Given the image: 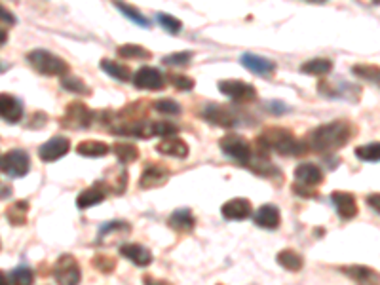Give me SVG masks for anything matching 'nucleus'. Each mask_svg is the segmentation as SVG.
<instances>
[{
	"instance_id": "obj_1",
	"label": "nucleus",
	"mask_w": 380,
	"mask_h": 285,
	"mask_svg": "<svg viewBox=\"0 0 380 285\" xmlns=\"http://www.w3.org/2000/svg\"><path fill=\"white\" fill-rule=\"evenodd\" d=\"M354 128L346 120H335L329 124L318 125L314 132L308 135L306 148L316 151V153H335L342 146L348 145V141L352 139Z\"/></svg>"
},
{
	"instance_id": "obj_2",
	"label": "nucleus",
	"mask_w": 380,
	"mask_h": 285,
	"mask_svg": "<svg viewBox=\"0 0 380 285\" xmlns=\"http://www.w3.org/2000/svg\"><path fill=\"white\" fill-rule=\"evenodd\" d=\"M259 145L263 148H270V151H276L285 156H303L308 148L306 143L297 141L293 137V133L287 130H280V128H272L259 137Z\"/></svg>"
},
{
	"instance_id": "obj_3",
	"label": "nucleus",
	"mask_w": 380,
	"mask_h": 285,
	"mask_svg": "<svg viewBox=\"0 0 380 285\" xmlns=\"http://www.w3.org/2000/svg\"><path fill=\"white\" fill-rule=\"evenodd\" d=\"M27 61L31 63V67L35 70H38L40 75H46V77H65L69 72V65L65 63V59H61L56 54H52L48 49L36 48L33 52L27 54Z\"/></svg>"
},
{
	"instance_id": "obj_4",
	"label": "nucleus",
	"mask_w": 380,
	"mask_h": 285,
	"mask_svg": "<svg viewBox=\"0 0 380 285\" xmlns=\"http://www.w3.org/2000/svg\"><path fill=\"white\" fill-rule=\"evenodd\" d=\"M318 91L324 98L329 99H344L350 103H358L361 99V86L346 80H319Z\"/></svg>"
},
{
	"instance_id": "obj_5",
	"label": "nucleus",
	"mask_w": 380,
	"mask_h": 285,
	"mask_svg": "<svg viewBox=\"0 0 380 285\" xmlns=\"http://www.w3.org/2000/svg\"><path fill=\"white\" fill-rule=\"evenodd\" d=\"M295 181H297V185L293 187V190L304 198H310V196L316 194L314 188L319 187L324 181V171L314 164H301L295 169Z\"/></svg>"
},
{
	"instance_id": "obj_6",
	"label": "nucleus",
	"mask_w": 380,
	"mask_h": 285,
	"mask_svg": "<svg viewBox=\"0 0 380 285\" xmlns=\"http://www.w3.org/2000/svg\"><path fill=\"white\" fill-rule=\"evenodd\" d=\"M93 118H96V114H93L90 107L75 101V103L67 105L65 114H63L59 122H61L63 128H69V130H88Z\"/></svg>"
},
{
	"instance_id": "obj_7",
	"label": "nucleus",
	"mask_w": 380,
	"mask_h": 285,
	"mask_svg": "<svg viewBox=\"0 0 380 285\" xmlns=\"http://www.w3.org/2000/svg\"><path fill=\"white\" fill-rule=\"evenodd\" d=\"M31 169V160H29V154L21 148H14L6 153L0 158V171L12 179H20L25 177Z\"/></svg>"
},
{
	"instance_id": "obj_8",
	"label": "nucleus",
	"mask_w": 380,
	"mask_h": 285,
	"mask_svg": "<svg viewBox=\"0 0 380 285\" xmlns=\"http://www.w3.org/2000/svg\"><path fill=\"white\" fill-rule=\"evenodd\" d=\"M219 146H221V151L227 154L228 158L240 162V164H249L251 158H253L251 145L243 139L242 135H227V137H222Z\"/></svg>"
},
{
	"instance_id": "obj_9",
	"label": "nucleus",
	"mask_w": 380,
	"mask_h": 285,
	"mask_svg": "<svg viewBox=\"0 0 380 285\" xmlns=\"http://www.w3.org/2000/svg\"><path fill=\"white\" fill-rule=\"evenodd\" d=\"M54 278L57 285H78L80 284V266L73 255H61L54 266Z\"/></svg>"
},
{
	"instance_id": "obj_10",
	"label": "nucleus",
	"mask_w": 380,
	"mask_h": 285,
	"mask_svg": "<svg viewBox=\"0 0 380 285\" xmlns=\"http://www.w3.org/2000/svg\"><path fill=\"white\" fill-rule=\"evenodd\" d=\"M217 88L227 98L234 99L236 103H249V101H255L257 99L255 86L242 82V80H222V82L217 84Z\"/></svg>"
},
{
	"instance_id": "obj_11",
	"label": "nucleus",
	"mask_w": 380,
	"mask_h": 285,
	"mask_svg": "<svg viewBox=\"0 0 380 285\" xmlns=\"http://www.w3.org/2000/svg\"><path fill=\"white\" fill-rule=\"evenodd\" d=\"M202 118H206L209 124L219 125V128H232L238 122L234 111H230L228 107L222 105H208L202 111Z\"/></svg>"
},
{
	"instance_id": "obj_12",
	"label": "nucleus",
	"mask_w": 380,
	"mask_h": 285,
	"mask_svg": "<svg viewBox=\"0 0 380 285\" xmlns=\"http://www.w3.org/2000/svg\"><path fill=\"white\" fill-rule=\"evenodd\" d=\"M340 272L352 279L356 285H380V272L363 265L340 266Z\"/></svg>"
},
{
	"instance_id": "obj_13",
	"label": "nucleus",
	"mask_w": 380,
	"mask_h": 285,
	"mask_svg": "<svg viewBox=\"0 0 380 285\" xmlns=\"http://www.w3.org/2000/svg\"><path fill=\"white\" fill-rule=\"evenodd\" d=\"M333 206L337 208V213H339L340 219L344 221H350L354 217H358L360 213V208H358V202H356V196L352 192H344V190H335L331 194Z\"/></svg>"
},
{
	"instance_id": "obj_14",
	"label": "nucleus",
	"mask_w": 380,
	"mask_h": 285,
	"mask_svg": "<svg viewBox=\"0 0 380 285\" xmlns=\"http://www.w3.org/2000/svg\"><path fill=\"white\" fill-rule=\"evenodd\" d=\"M132 80L139 90H162L166 86L164 75L154 67H141Z\"/></svg>"
},
{
	"instance_id": "obj_15",
	"label": "nucleus",
	"mask_w": 380,
	"mask_h": 285,
	"mask_svg": "<svg viewBox=\"0 0 380 285\" xmlns=\"http://www.w3.org/2000/svg\"><path fill=\"white\" fill-rule=\"evenodd\" d=\"M70 151V141L67 137H52L50 141H46L44 145L38 148V156H40L42 162H56L59 158H63L65 154Z\"/></svg>"
},
{
	"instance_id": "obj_16",
	"label": "nucleus",
	"mask_w": 380,
	"mask_h": 285,
	"mask_svg": "<svg viewBox=\"0 0 380 285\" xmlns=\"http://www.w3.org/2000/svg\"><path fill=\"white\" fill-rule=\"evenodd\" d=\"M0 118L17 124L23 118V103L10 93H0Z\"/></svg>"
},
{
	"instance_id": "obj_17",
	"label": "nucleus",
	"mask_w": 380,
	"mask_h": 285,
	"mask_svg": "<svg viewBox=\"0 0 380 285\" xmlns=\"http://www.w3.org/2000/svg\"><path fill=\"white\" fill-rule=\"evenodd\" d=\"M169 179V169L166 166H160V164H149L145 167V171L139 179V187L141 188H154L162 187L164 183Z\"/></svg>"
},
{
	"instance_id": "obj_18",
	"label": "nucleus",
	"mask_w": 380,
	"mask_h": 285,
	"mask_svg": "<svg viewBox=\"0 0 380 285\" xmlns=\"http://www.w3.org/2000/svg\"><path fill=\"white\" fill-rule=\"evenodd\" d=\"M221 213L228 221H245L251 215V203L245 198H234L222 206Z\"/></svg>"
},
{
	"instance_id": "obj_19",
	"label": "nucleus",
	"mask_w": 380,
	"mask_h": 285,
	"mask_svg": "<svg viewBox=\"0 0 380 285\" xmlns=\"http://www.w3.org/2000/svg\"><path fill=\"white\" fill-rule=\"evenodd\" d=\"M242 65L251 72L255 75H261V77H270L274 70H276V65L274 61H270L266 57L257 56V54H243L242 56Z\"/></svg>"
},
{
	"instance_id": "obj_20",
	"label": "nucleus",
	"mask_w": 380,
	"mask_h": 285,
	"mask_svg": "<svg viewBox=\"0 0 380 285\" xmlns=\"http://www.w3.org/2000/svg\"><path fill=\"white\" fill-rule=\"evenodd\" d=\"M103 188L107 192H114V194H122L126 190V185H128V174L122 167H111L105 179L101 181Z\"/></svg>"
},
{
	"instance_id": "obj_21",
	"label": "nucleus",
	"mask_w": 380,
	"mask_h": 285,
	"mask_svg": "<svg viewBox=\"0 0 380 285\" xmlns=\"http://www.w3.org/2000/svg\"><path fill=\"white\" fill-rule=\"evenodd\" d=\"M253 221L261 229L274 230L280 226V211H278L276 206L266 203V206H261V208L257 209V213L253 215Z\"/></svg>"
},
{
	"instance_id": "obj_22",
	"label": "nucleus",
	"mask_w": 380,
	"mask_h": 285,
	"mask_svg": "<svg viewBox=\"0 0 380 285\" xmlns=\"http://www.w3.org/2000/svg\"><path fill=\"white\" fill-rule=\"evenodd\" d=\"M120 255L130 259L135 266H149L152 263V253L139 244L120 245Z\"/></svg>"
},
{
	"instance_id": "obj_23",
	"label": "nucleus",
	"mask_w": 380,
	"mask_h": 285,
	"mask_svg": "<svg viewBox=\"0 0 380 285\" xmlns=\"http://www.w3.org/2000/svg\"><path fill=\"white\" fill-rule=\"evenodd\" d=\"M156 151L160 154H166V156H173V158H187L188 156V145L179 137H166L156 145Z\"/></svg>"
},
{
	"instance_id": "obj_24",
	"label": "nucleus",
	"mask_w": 380,
	"mask_h": 285,
	"mask_svg": "<svg viewBox=\"0 0 380 285\" xmlns=\"http://www.w3.org/2000/svg\"><path fill=\"white\" fill-rule=\"evenodd\" d=\"M105 196H107V190L103 188V185H101V183H96L93 187L86 188L84 192L78 194V198H76V206H78V209H88L91 208V206H97V203L103 202Z\"/></svg>"
},
{
	"instance_id": "obj_25",
	"label": "nucleus",
	"mask_w": 380,
	"mask_h": 285,
	"mask_svg": "<svg viewBox=\"0 0 380 285\" xmlns=\"http://www.w3.org/2000/svg\"><path fill=\"white\" fill-rule=\"evenodd\" d=\"M167 224L173 230H179V232H190L194 229L196 221H194V215L190 209H179V211H173Z\"/></svg>"
},
{
	"instance_id": "obj_26",
	"label": "nucleus",
	"mask_w": 380,
	"mask_h": 285,
	"mask_svg": "<svg viewBox=\"0 0 380 285\" xmlns=\"http://www.w3.org/2000/svg\"><path fill=\"white\" fill-rule=\"evenodd\" d=\"M109 145L103 141H82L80 145L76 146V153L86 158H103L109 154Z\"/></svg>"
},
{
	"instance_id": "obj_27",
	"label": "nucleus",
	"mask_w": 380,
	"mask_h": 285,
	"mask_svg": "<svg viewBox=\"0 0 380 285\" xmlns=\"http://www.w3.org/2000/svg\"><path fill=\"white\" fill-rule=\"evenodd\" d=\"M101 69H103L109 77L116 78L120 82H130V78H132V70H130V67H126L124 63L103 59V61H101Z\"/></svg>"
},
{
	"instance_id": "obj_28",
	"label": "nucleus",
	"mask_w": 380,
	"mask_h": 285,
	"mask_svg": "<svg viewBox=\"0 0 380 285\" xmlns=\"http://www.w3.org/2000/svg\"><path fill=\"white\" fill-rule=\"evenodd\" d=\"M304 75H316V77H325L333 70V61L331 59H324V57H316V59H310L306 61L301 67Z\"/></svg>"
},
{
	"instance_id": "obj_29",
	"label": "nucleus",
	"mask_w": 380,
	"mask_h": 285,
	"mask_svg": "<svg viewBox=\"0 0 380 285\" xmlns=\"http://www.w3.org/2000/svg\"><path fill=\"white\" fill-rule=\"evenodd\" d=\"M278 263H280V266H284L285 270L298 272L304 266V259L303 255H298L297 251L284 249L278 253Z\"/></svg>"
},
{
	"instance_id": "obj_30",
	"label": "nucleus",
	"mask_w": 380,
	"mask_h": 285,
	"mask_svg": "<svg viewBox=\"0 0 380 285\" xmlns=\"http://www.w3.org/2000/svg\"><path fill=\"white\" fill-rule=\"evenodd\" d=\"M27 211H29V202L25 200H20V202H14L10 208L6 209V219L14 226H21V224L27 223Z\"/></svg>"
},
{
	"instance_id": "obj_31",
	"label": "nucleus",
	"mask_w": 380,
	"mask_h": 285,
	"mask_svg": "<svg viewBox=\"0 0 380 285\" xmlns=\"http://www.w3.org/2000/svg\"><path fill=\"white\" fill-rule=\"evenodd\" d=\"M352 75L358 78H363L367 82L374 84L380 88V67L377 65H367V63H358L352 67Z\"/></svg>"
},
{
	"instance_id": "obj_32",
	"label": "nucleus",
	"mask_w": 380,
	"mask_h": 285,
	"mask_svg": "<svg viewBox=\"0 0 380 285\" xmlns=\"http://www.w3.org/2000/svg\"><path fill=\"white\" fill-rule=\"evenodd\" d=\"M112 151L122 164H133L139 158V148L132 143H116L112 146Z\"/></svg>"
},
{
	"instance_id": "obj_33",
	"label": "nucleus",
	"mask_w": 380,
	"mask_h": 285,
	"mask_svg": "<svg viewBox=\"0 0 380 285\" xmlns=\"http://www.w3.org/2000/svg\"><path fill=\"white\" fill-rule=\"evenodd\" d=\"M118 56L124 59H151V52L137 44H122L118 48Z\"/></svg>"
},
{
	"instance_id": "obj_34",
	"label": "nucleus",
	"mask_w": 380,
	"mask_h": 285,
	"mask_svg": "<svg viewBox=\"0 0 380 285\" xmlns=\"http://www.w3.org/2000/svg\"><path fill=\"white\" fill-rule=\"evenodd\" d=\"M116 8L128 20H132L135 25H139V27H151V21L146 20L145 15L141 14L135 6H130V4H124V2H116Z\"/></svg>"
},
{
	"instance_id": "obj_35",
	"label": "nucleus",
	"mask_w": 380,
	"mask_h": 285,
	"mask_svg": "<svg viewBox=\"0 0 380 285\" xmlns=\"http://www.w3.org/2000/svg\"><path fill=\"white\" fill-rule=\"evenodd\" d=\"M356 156L363 162H380V143H367L358 146Z\"/></svg>"
},
{
	"instance_id": "obj_36",
	"label": "nucleus",
	"mask_w": 380,
	"mask_h": 285,
	"mask_svg": "<svg viewBox=\"0 0 380 285\" xmlns=\"http://www.w3.org/2000/svg\"><path fill=\"white\" fill-rule=\"evenodd\" d=\"M61 88H65L70 93H80V95H90L91 90L86 86V84L80 80V78L76 77H69V75H65L61 78Z\"/></svg>"
},
{
	"instance_id": "obj_37",
	"label": "nucleus",
	"mask_w": 380,
	"mask_h": 285,
	"mask_svg": "<svg viewBox=\"0 0 380 285\" xmlns=\"http://www.w3.org/2000/svg\"><path fill=\"white\" fill-rule=\"evenodd\" d=\"M10 279H12V284L14 285H33L35 276H33V270H31L27 265H21L12 270Z\"/></svg>"
},
{
	"instance_id": "obj_38",
	"label": "nucleus",
	"mask_w": 380,
	"mask_h": 285,
	"mask_svg": "<svg viewBox=\"0 0 380 285\" xmlns=\"http://www.w3.org/2000/svg\"><path fill=\"white\" fill-rule=\"evenodd\" d=\"M156 17H158L160 25L166 29L169 35H177L181 31V27H183V23H181L177 17H173V15L169 14H158Z\"/></svg>"
},
{
	"instance_id": "obj_39",
	"label": "nucleus",
	"mask_w": 380,
	"mask_h": 285,
	"mask_svg": "<svg viewBox=\"0 0 380 285\" xmlns=\"http://www.w3.org/2000/svg\"><path fill=\"white\" fill-rule=\"evenodd\" d=\"M128 230H132L130 223H126V221H112V223H107L101 226V230H99V240H103L105 236H109L112 232H128Z\"/></svg>"
},
{
	"instance_id": "obj_40",
	"label": "nucleus",
	"mask_w": 380,
	"mask_h": 285,
	"mask_svg": "<svg viewBox=\"0 0 380 285\" xmlns=\"http://www.w3.org/2000/svg\"><path fill=\"white\" fill-rule=\"evenodd\" d=\"M192 59V54L190 52H177V54H172V56L164 57V63L169 65V67H185Z\"/></svg>"
},
{
	"instance_id": "obj_41",
	"label": "nucleus",
	"mask_w": 380,
	"mask_h": 285,
	"mask_svg": "<svg viewBox=\"0 0 380 285\" xmlns=\"http://www.w3.org/2000/svg\"><path fill=\"white\" fill-rule=\"evenodd\" d=\"M154 109L162 114H181V105L173 99H160L154 103Z\"/></svg>"
},
{
	"instance_id": "obj_42",
	"label": "nucleus",
	"mask_w": 380,
	"mask_h": 285,
	"mask_svg": "<svg viewBox=\"0 0 380 285\" xmlns=\"http://www.w3.org/2000/svg\"><path fill=\"white\" fill-rule=\"evenodd\" d=\"M91 265L96 266L99 272L111 274V272L116 268V261L112 257H107V255H99V257H93V263H91Z\"/></svg>"
},
{
	"instance_id": "obj_43",
	"label": "nucleus",
	"mask_w": 380,
	"mask_h": 285,
	"mask_svg": "<svg viewBox=\"0 0 380 285\" xmlns=\"http://www.w3.org/2000/svg\"><path fill=\"white\" fill-rule=\"evenodd\" d=\"M169 82L172 86H175L177 90H192L194 80L190 77H185V75H172L169 77Z\"/></svg>"
},
{
	"instance_id": "obj_44",
	"label": "nucleus",
	"mask_w": 380,
	"mask_h": 285,
	"mask_svg": "<svg viewBox=\"0 0 380 285\" xmlns=\"http://www.w3.org/2000/svg\"><path fill=\"white\" fill-rule=\"evenodd\" d=\"M0 21H2V23H8V25H15V23H17V17H15L6 6L0 4Z\"/></svg>"
},
{
	"instance_id": "obj_45",
	"label": "nucleus",
	"mask_w": 380,
	"mask_h": 285,
	"mask_svg": "<svg viewBox=\"0 0 380 285\" xmlns=\"http://www.w3.org/2000/svg\"><path fill=\"white\" fill-rule=\"evenodd\" d=\"M367 206L371 209H374L377 213H380V192H374V194H369L365 198Z\"/></svg>"
},
{
	"instance_id": "obj_46",
	"label": "nucleus",
	"mask_w": 380,
	"mask_h": 285,
	"mask_svg": "<svg viewBox=\"0 0 380 285\" xmlns=\"http://www.w3.org/2000/svg\"><path fill=\"white\" fill-rule=\"evenodd\" d=\"M143 284L145 285H169V284H166V282H156V279H152L151 276H146V278L143 279Z\"/></svg>"
},
{
	"instance_id": "obj_47",
	"label": "nucleus",
	"mask_w": 380,
	"mask_h": 285,
	"mask_svg": "<svg viewBox=\"0 0 380 285\" xmlns=\"http://www.w3.org/2000/svg\"><path fill=\"white\" fill-rule=\"evenodd\" d=\"M6 40H8V33L4 31V29H0V46H2Z\"/></svg>"
},
{
	"instance_id": "obj_48",
	"label": "nucleus",
	"mask_w": 380,
	"mask_h": 285,
	"mask_svg": "<svg viewBox=\"0 0 380 285\" xmlns=\"http://www.w3.org/2000/svg\"><path fill=\"white\" fill-rule=\"evenodd\" d=\"M0 285H10V282H8V276L4 274V272H0Z\"/></svg>"
}]
</instances>
